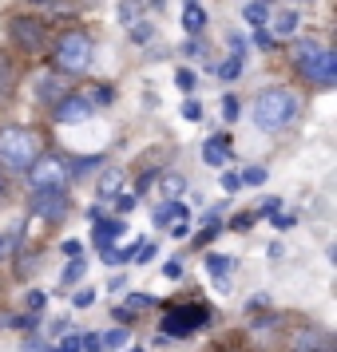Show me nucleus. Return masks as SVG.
Returning a JSON list of instances; mask_svg holds the SVG:
<instances>
[{
    "label": "nucleus",
    "instance_id": "obj_1",
    "mask_svg": "<svg viewBox=\"0 0 337 352\" xmlns=\"http://www.w3.org/2000/svg\"><path fill=\"white\" fill-rule=\"evenodd\" d=\"M298 115H302V99L294 96L289 87H262L250 103V119H254V127L262 135H282L298 123Z\"/></svg>",
    "mask_w": 337,
    "mask_h": 352
},
{
    "label": "nucleus",
    "instance_id": "obj_2",
    "mask_svg": "<svg viewBox=\"0 0 337 352\" xmlns=\"http://www.w3.org/2000/svg\"><path fill=\"white\" fill-rule=\"evenodd\" d=\"M294 67L314 87H321V91H329L337 83V52L318 44V40H309V36L305 40H294Z\"/></svg>",
    "mask_w": 337,
    "mask_h": 352
},
{
    "label": "nucleus",
    "instance_id": "obj_3",
    "mask_svg": "<svg viewBox=\"0 0 337 352\" xmlns=\"http://www.w3.org/2000/svg\"><path fill=\"white\" fill-rule=\"evenodd\" d=\"M36 155H40V135L32 127H20V123L0 127V170L24 175L36 162Z\"/></svg>",
    "mask_w": 337,
    "mask_h": 352
},
{
    "label": "nucleus",
    "instance_id": "obj_4",
    "mask_svg": "<svg viewBox=\"0 0 337 352\" xmlns=\"http://www.w3.org/2000/svg\"><path fill=\"white\" fill-rule=\"evenodd\" d=\"M92 56H96V44L83 28H68L52 40V64L60 76H83L92 67Z\"/></svg>",
    "mask_w": 337,
    "mask_h": 352
},
{
    "label": "nucleus",
    "instance_id": "obj_5",
    "mask_svg": "<svg viewBox=\"0 0 337 352\" xmlns=\"http://www.w3.org/2000/svg\"><path fill=\"white\" fill-rule=\"evenodd\" d=\"M32 190H68L72 182V166L64 155H36V162L24 170Z\"/></svg>",
    "mask_w": 337,
    "mask_h": 352
},
{
    "label": "nucleus",
    "instance_id": "obj_6",
    "mask_svg": "<svg viewBox=\"0 0 337 352\" xmlns=\"http://www.w3.org/2000/svg\"><path fill=\"white\" fill-rule=\"evenodd\" d=\"M8 36L20 52H40L48 44V24L36 16H12L8 20Z\"/></svg>",
    "mask_w": 337,
    "mask_h": 352
},
{
    "label": "nucleus",
    "instance_id": "obj_7",
    "mask_svg": "<svg viewBox=\"0 0 337 352\" xmlns=\"http://www.w3.org/2000/svg\"><path fill=\"white\" fill-rule=\"evenodd\" d=\"M210 320L207 305H183L178 313H167L163 317V336H191L194 329H203Z\"/></svg>",
    "mask_w": 337,
    "mask_h": 352
},
{
    "label": "nucleus",
    "instance_id": "obj_8",
    "mask_svg": "<svg viewBox=\"0 0 337 352\" xmlns=\"http://www.w3.org/2000/svg\"><path fill=\"white\" fill-rule=\"evenodd\" d=\"M52 119L56 123H64V127H76V123H88L92 119V99H83V96H60L56 103H52Z\"/></svg>",
    "mask_w": 337,
    "mask_h": 352
},
{
    "label": "nucleus",
    "instance_id": "obj_9",
    "mask_svg": "<svg viewBox=\"0 0 337 352\" xmlns=\"http://www.w3.org/2000/svg\"><path fill=\"white\" fill-rule=\"evenodd\" d=\"M32 214L44 222H60L68 214V190H32Z\"/></svg>",
    "mask_w": 337,
    "mask_h": 352
},
{
    "label": "nucleus",
    "instance_id": "obj_10",
    "mask_svg": "<svg viewBox=\"0 0 337 352\" xmlns=\"http://www.w3.org/2000/svg\"><path fill=\"white\" fill-rule=\"evenodd\" d=\"M60 96H68L64 76H60V72H44V76L36 80V99H40V103H56Z\"/></svg>",
    "mask_w": 337,
    "mask_h": 352
},
{
    "label": "nucleus",
    "instance_id": "obj_11",
    "mask_svg": "<svg viewBox=\"0 0 337 352\" xmlns=\"http://www.w3.org/2000/svg\"><path fill=\"white\" fill-rule=\"evenodd\" d=\"M226 159H234L230 139H226V135H210L207 143H203V162H207V166H223Z\"/></svg>",
    "mask_w": 337,
    "mask_h": 352
},
{
    "label": "nucleus",
    "instance_id": "obj_12",
    "mask_svg": "<svg viewBox=\"0 0 337 352\" xmlns=\"http://www.w3.org/2000/svg\"><path fill=\"white\" fill-rule=\"evenodd\" d=\"M92 226H96V230H92V241H96V245H108V241L127 234V222H123V218H96Z\"/></svg>",
    "mask_w": 337,
    "mask_h": 352
},
{
    "label": "nucleus",
    "instance_id": "obj_13",
    "mask_svg": "<svg viewBox=\"0 0 337 352\" xmlns=\"http://www.w3.org/2000/svg\"><path fill=\"white\" fill-rule=\"evenodd\" d=\"M191 218V210L183 206L178 198H171V202H163L159 210H155V226H171V222H187Z\"/></svg>",
    "mask_w": 337,
    "mask_h": 352
},
{
    "label": "nucleus",
    "instance_id": "obj_14",
    "mask_svg": "<svg viewBox=\"0 0 337 352\" xmlns=\"http://www.w3.org/2000/svg\"><path fill=\"white\" fill-rule=\"evenodd\" d=\"M266 24L274 28L270 36H298V12H294V8H286V12H274V16H266Z\"/></svg>",
    "mask_w": 337,
    "mask_h": 352
},
{
    "label": "nucleus",
    "instance_id": "obj_15",
    "mask_svg": "<svg viewBox=\"0 0 337 352\" xmlns=\"http://www.w3.org/2000/svg\"><path fill=\"white\" fill-rule=\"evenodd\" d=\"M230 270H234V261H230V257H218V254L207 257V273L218 281V289H230V281H226V273H230Z\"/></svg>",
    "mask_w": 337,
    "mask_h": 352
},
{
    "label": "nucleus",
    "instance_id": "obj_16",
    "mask_svg": "<svg viewBox=\"0 0 337 352\" xmlns=\"http://www.w3.org/2000/svg\"><path fill=\"white\" fill-rule=\"evenodd\" d=\"M183 28L191 36H198L203 28H207V12L198 8V4H187V12H183Z\"/></svg>",
    "mask_w": 337,
    "mask_h": 352
},
{
    "label": "nucleus",
    "instance_id": "obj_17",
    "mask_svg": "<svg viewBox=\"0 0 337 352\" xmlns=\"http://www.w3.org/2000/svg\"><path fill=\"white\" fill-rule=\"evenodd\" d=\"M119 190H123V170H108L99 178V198H115Z\"/></svg>",
    "mask_w": 337,
    "mask_h": 352
},
{
    "label": "nucleus",
    "instance_id": "obj_18",
    "mask_svg": "<svg viewBox=\"0 0 337 352\" xmlns=\"http://www.w3.org/2000/svg\"><path fill=\"white\" fill-rule=\"evenodd\" d=\"M143 20V8H139V0H119V24L131 28V24H139Z\"/></svg>",
    "mask_w": 337,
    "mask_h": 352
},
{
    "label": "nucleus",
    "instance_id": "obj_19",
    "mask_svg": "<svg viewBox=\"0 0 337 352\" xmlns=\"http://www.w3.org/2000/svg\"><path fill=\"white\" fill-rule=\"evenodd\" d=\"M242 67H246V56H238V52H234V56H230L226 64H218L214 72H218L223 80H238V76H242Z\"/></svg>",
    "mask_w": 337,
    "mask_h": 352
},
{
    "label": "nucleus",
    "instance_id": "obj_20",
    "mask_svg": "<svg viewBox=\"0 0 337 352\" xmlns=\"http://www.w3.org/2000/svg\"><path fill=\"white\" fill-rule=\"evenodd\" d=\"M83 273H88V257L76 254L72 261H68V270H64V285H76V281H80Z\"/></svg>",
    "mask_w": 337,
    "mask_h": 352
},
{
    "label": "nucleus",
    "instance_id": "obj_21",
    "mask_svg": "<svg viewBox=\"0 0 337 352\" xmlns=\"http://www.w3.org/2000/svg\"><path fill=\"white\" fill-rule=\"evenodd\" d=\"M242 16L250 20L254 28H262V24H266V16H270V12H266V4H262V0H250V4L242 8Z\"/></svg>",
    "mask_w": 337,
    "mask_h": 352
},
{
    "label": "nucleus",
    "instance_id": "obj_22",
    "mask_svg": "<svg viewBox=\"0 0 337 352\" xmlns=\"http://www.w3.org/2000/svg\"><path fill=\"white\" fill-rule=\"evenodd\" d=\"M123 344H127V329H112L99 336V349H123Z\"/></svg>",
    "mask_w": 337,
    "mask_h": 352
},
{
    "label": "nucleus",
    "instance_id": "obj_23",
    "mask_svg": "<svg viewBox=\"0 0 337 352\" xmlns=\"http://www.w3.org/2000/svg\"><path fill=\"white\" fill-rule=\"evenodd\" d=\"M155 305V297L151 293H131L127 301H123V309H131V313H143V309H151Z\"/></svg>",
    "mask_w": 337,
    "mask_h": 352
},
{
    "label": "nucleus",
    "instance_id": "obj_24",
    "mask_svg": "<svg viewBox=\"0 0 337 352\" xmlns=\"http://www.w3.org/2000/svg\"><path fill=\"white\" fill-rule=\"evenodd\" d=\"M238 178H242V186H262V182H266V170H262V166H246Z\"/></svg>",
    "mask_w": 337,
    "mask_h": 352
},
{
    "label": "nucleus",
    "instance_id": "obj_25",
    "mask_svg": "<svg viewBox=\"0 0 337 352\" xmlns=\"http://www.w3.org/2000/svg\"><path fill=\"white\" fill-rule=\"evenodd\" d=\"M127 32H131V40H135V44H147V40H151V36H155V28H151V24H147V20H139V24H131Z\"/></svg>",
    "mask_w": 337,
    "mask_h": 352
},
{
    "label": "nucleus",
    "instance_id": "obj_26",
    "mask_svg": "<svg viewBox=\"0 0 337 352\" xmlns=\"http://www.w3.org/2000/svg\"><path fill=\"white\" fill-rule=\"evenodd\" d=\"M163 190L171 194V198H178V194L187 190V178H183V175H167V178H163Z\"/></svg>",
    "mask_w": 337,
    "mask_h": 352
},
{
    "label": "nucleus",
    "instance_id": "obj_27",
    "mask_svg": "<svg viewBox=\"0 0 337 352\" xmlns=\"http://www.w3.org/2000/svg\"><path fill=\"white\" fill-rule=\"evenodd\" d=\"M175 83H178V91H194V83H198V80H194L191 67H178V72H175Z\"/></svg>",
    "mask_w": 337,
    "mask_h": 352
},
{
    "label": "nucleus",
    "instance_id": "obj_28",
    "mask_svg": "<svg viewBox=\"0 0 337 352\" xmlns=\"http://www.w3.org/2000/svg\"><path fill=\"white\" fill-rule=\"evenodd\" d=\"M99 155H92V159H76V162H68V166H72V175H88V170H96L99 166Z\"/></svg>",
    "mask_w": 337,
    "mask_h": 352
},
{
    "label": "nucleus",
    "instance_id": "obj_29",
    "mask_svg": "<svg viewBox=\"0 0 337 352\" xmlns=\"http://www.w3.org/2000/svg\"><path fill=\"white\" fill-rule=\"evenodd\" d=\"M183 119H187V123H198V119H203V107H198L194 99H187V103H183Z\"/></svg>",
    "mask_w": 337,
    "mask_h": 352
},
{
    "label": "nucleus",
    "instance_id": "obj_30",
    "mask_svg": "<svg viewBox=\"0 0 337 352\" xmlns=\"http://www.w3.org/2000/svg\"><path fill=\"white\" fill-rule=\"evenodd\" d=\"M24 301H28V313H40V309H44V305H48V297H44V293H40V289H32V293H28V297H24Z\"/></svg>",
    "mask_w": 337,
    "mask_h": 352
},
{
    "label": "nucleus",
    "instance_id": "obj_31",
    "mask_svg": "<svg viewBox=\"0 0 337 352\" xmlns=\"http://www.w3.org/2000/svg\"><path fill=\"white\" fill-rule=\"evenodd\" d=\"M223 190H226V194L242 190V178H238V170H226V175H223Z\"/></svg>",
    "mask_w": 337,
    "mask_h": 352
},
{
    "label": "nucleus",
    "instance_id": "obj_32",
    "mask_svg": "<svg viewBox=\"0 0 337 352\" xmlns=\"http://www.w3.org/2000/svg\"><path fill=\"white\" fill-rule=\"evenodd\" d=\"M80 352H99V333H80Z\"/></svg>",
    "mask_w": 337,
    "mask_h": 352
},
{
    "label": "nucleus",
    "instance_id": "obj_33",
    "mask_svg": "<svg viewBox=\"0 0 337 352\" xmlns=\"http://www.w3.org/2000/svg\"><path fill=\"white\" fill-rule=\"evenodd\" d=\"M163 277H171V281H178V277H183V261H178V257H171V261L163 265Z\"/></svg>",
    "mask_w": 337,
    "mask_h": 352
},
{
    "label": "nucleus",
    "instance_id": "obj_34",
    "mask_svg": "<svg viewBox=\"0 0 337 352\" xmlns=\"http://www.w3.org/2000/svg\"><path fill=\"white\" fill-rule=\"evenodd\" d=\"M226 44H230V52L246 56V36H242V32H230V36H226Z\"/></svg>",
    "mask_w": 337,
    "mask_h": 352
},
{
    "label": "nucleus",
    "instance_id": "obj_35",
    "mask_svg": "<svg viewBox=\"0 0 337 352\" xmlns=\"http://www.w3.org/2000/svg\"><path fill=\"white\" fill-rule=\"evenodd\" d=\"M223 115L230 119V123L238 119V99H234V96H226V99H223Z\"/></svg>",
    "mask_w": 337,
    "mask_h": 352
},
{
    "label": "nucleus",
    "instance_id": "obj_36",
    "mask_svg": "<svg viewBox=\"0 0 337 352\" xmlns=\"http://www.w3.org/2000/svg\"><path fill=\"white\" fill-rule=\"evenodd\" d=\"M92 301H96V293H92V289H80V293L72 297V305H76V309H88Z\"/></svg>",
    "mask_w": 337,
    "mask_h": 352
},
{
    "label": "nucleus",
    "instance_id": "obj_37",
    "mask_svg": "<svg viewBox=\"0 0 337 352\" xmlns=\"http://www.w3.org/2000/svg\"><path fill=\"white\" fill-rule=\"evenodd\" d=\"M278 210H282V202H278V198H266V202L258 206V214H262V218H274Z\"/></svg>",
    "mask_w": 337,
    "mask_h": 352
},
{
    "label": "nucleus",
    "instance_id": "obj_38",
    "mask_svg": "<svg viewBox=\"0 0 337 352\" xmlns=\"http://www.w3.org/2000/svg\"><path fill=\"white\" fill-rule=\"evenodd\" d=\"M8 87H12V67H8L4 60H0V96H4Z\"/></svg>",
    "mask_w": 337,
    "mask_h": 352
},
{
    "label": "nucleus",
    "instance_id": "obj_39",
    "mask_svg": "<svg viewBox=\"0 0 337 352\" xmlns=\"http://www.w3.org/2000/svg\"><path fill=\"white\" fill-rule=\"evenodd\" d=\"M187 56H194V60H203V56H207V48H203V44H198V36H194V40H187Z\"/></svg>",
    "mask_w": 337,
    "mask_h": 352
},
{
    "label": "nucleus",
    "instance_id": "obj_40",
    "mask_svg": "<svg viewBox=\"0 0 337 352\" xmlns=\"http://www.w3.org/2000/svg\"><path fill=\"white\" fill-rule=\"evenodd\" d=\"M254 44H258V48H274V36L266 32V24H262V28H258V36H254Z\"/></svg>",
    "mask_w": 337,
    "mask_h": 352
},
{
    "label": "nucleus",
    "instance_id": "obj_41",
    "mask_svg": "<svg viewBox=\"0 0 337 352\" xmlns=\"http://www.w3.org/2000/svg\"><path fill=\"white\" fill-rule=\"evenodd\" d=\"M115 99V91L108 87V83H99V91H96V103H112Z\"/></svg>",
    "mask_w": 337,
    "mask_h": 352
},
{
    "label": "nucleus",
    "instance_id": "obj_42",
    "mask_svg": "<svg viewBox=\"0 0 337 352\" xmlns=\"http://www.w3.org/2000/svg\"><path fill=\"white\" fill-rule=\"evenodd\" d=\"M230 226H234V230H250V226H254V214H238Z\"/></svg>",
    "mask_w": 337,
    "mask_h": 352
},
{
    "label": "nucleus",
    "instance_id": "obj_43",
    "mask_svg": "<svg viewBox=\"0 0 337 352\" xmlns=\"http://www.w3.org/2000/svg\"><path fill=\"white\" fill-rule=\"evenodd\" d=\"M64 352H80V333H72V336H64V344H60Z\"/></svg>",
    "mask_w": 337,
    "mask_h": 352
},
{
    "label": "nucleus",
    "instance_id": "obj_44",
    "mask_svg": "<svg viewBox=\"0 0 337 352\" xmlns=\"http://www.w3.org/2000/svg\"><path fill=\"white\" fill-rule=\"evenodd\" d=\"M64 254H68V257H76V254H83V241H76V238H68V241H64Z\"/></svg>",
    "mask_w": 337,
    "mask_h": 352
},
{
    "label": "nucleus",
    "instance_id": "obj_45",
    "mask_svg": "<svg viewBox=\"0 0 337 352\" xmlns=\"http://www.w3.org/2000/svg\"><path fill=\"white\" fill-rule=\"evenodd\" d=\"M115 206H119L123 214H127V210L135 206V194H119V198H115Z\"/></svg>",
    "mask_w": 337,
    "mask_h": 352
},
{
    "label": "nucleus",
    "instance_id": "obj_46",
    "mask_svg": "<svg viewBox=\"0 0 337 352\" xmlns=\"http://www.w3.org/2000/svg\"><path fill=\"white\" fill-rule=\"evenodd\" d=\"M108 289H112V293H123V289H127V277H119V273H115L112 281H108Z\"/></svg>",
    "mask_w": 337,
    "mask_h": 352
},
{
    "label": "nucleus",
    "instance_id": "obj_47",
    "mask_svg": "<svg viewBox=\"0 0 337 352\" xmlns=\"http://www.w3.org/2000/svg\"><path fill=\"white\" fill-rule=\"evenodd\" d=\"M112 317L119 320V324H127V320L135 317V313H131V309H123V305H119V309H112Z\"/></svg>",
    "mask_w": 337,
    "mask_h": 352
},
{
    "label": "nucleus",
    "instance_id": "obj_48",
    "mask_svg": "<svg viewBox=\"0 0 337 352\" xmlns=\"http://www.w3.org/2000/svg\"><path fill=\"white\" fill-rule=\"evenodd\" d=\"M266 257H270V261H278V257H282V241H270V250H266Z\"/></svg>",
    "mask_w": 337,
    "mask_h": 352
},
{
    "label": "nucleus",
    "instance_id": "obj_49",
    "mask_svg": "<svg viewBox=\"0 0 337 352\" xmlns=\"http://www.w3.org/2000/svg\"><path fill=\"white\" fill-rule=\"evenodd\" d=\"M171 234L175 238H187V222H171Z\"/></svg>",
    "mask_w": 337,
    "mask_h": 352
},
{
    "label": "nucleus",
    "instance_id": "obj_50",
    "mask_svg": "<svg viewBox=\"0 0 337 352\" xmlns=\"http://www.w3.org/2000/svg\"><path fill=\"white\" fill-rule=\"evenodd\" d=\"M24 352H48V349H44L40 340H24Z\"/></svg>",
    "mask_w": 337,
    "mask_h": 352
},
{
    "label": "nucleus",
    "instance_id": "obj_51",
    "mask_svg": "<svg viewBox=\"0 0 337 352\" xmlns=\"http://www.w3.org/2000/svg\"><path fill=\"white\" fill-rule=\"evenodd\" d=\"M0 257H8V238L0 234Z\"/></svg>",
    "mask_w": 337,
    "mask_h": 352
},
{
    "label": "nucleus",
    "instance_id": "obj_52",
    "mask_svg": "<svg viewBox=\"0 0 337 352\" xmlns=\"http://www.w3.org/2000/svg\"><path fill=\"white\" fill-rule=\"evenodd\" d=\"M0 198H4V178H0Z\"/></svg>",
    "mask_w": 337,
    "mask_h": 352
},
{
    "label": "nucleus",
    "instance_id": "obj_53",
    "mask_svg": "<svg viewBox=\"0 0 337 352\" xmlns=\"http://www.w3.org/2000/svg\"><path fill=\"white\" fill-rule=\"evenodd\" d=\"M32 4H52V0H32Z\"/></svg>",
    "mask_w": 337,
    "mask_h": 352
},
{
    "label": "nucleus",
    "instance_id": "obj_54",
    "mask_svg": "<svg viewBox=\"0 0 337 352\" xmlns=\"http://www.w3.org/2000/svg\"><path fill=\"white\" fill-rule=\"evenodd\" d=\"M48 352H64V349H48Z\"/></svg>",
    "mask_w": 337,
    "mask_h": 352
},
{
    "label": "nucleus",
    "instance_id": "obj_55",
    "mask_svg": "<svg viewBox=\"0 0 337 352\" xmlns=\"http://www.w3.org/2000/svg\"><path fill=\"white\" fill-rule=\"evenodd\" d=\"M187 4H198V0H187Z\"/></svg>",
    "mask_w": 337,
    "mask_h": 352
},
{
    "label": "nucleus",
    "instance_id": "obj_56",
    "mask_svg": "<svg viewBox=\"0 0 337 352\" xmlns=\"http://www.w3.org/2000/svg\"><path fill=\"white\" fill-rule=\"evenodd\" d=\"M131 352H143V349H131Z\"/></svg>",
    "mask_w": 337,
    "mask_h": 352
},
{
    "label": "nucleus",
    "instance_id": "obj_57",
    "mask_svg": "<svg viewBox=\"0 0 337 352\" xmlns=\"http://www.w3.org/2000/svg\"><path fill=\"white\" fill-rule=\"evenodd\" d=\"M294 4H302V0H294Z\"/></svg>",
    "mask_w": 337,
    "mask_h": 352
},
{
    "label": "nucleus",
    "instance_id": "obj_58",
    "mask_svg": "<svg viewBox=\"0 0 337 352\" xmlns=\"http://www.w3.org/2000/svg\"><path fill=\"white\" fill-rule=\"evenodd\" d=\"M262 4H270V0H262Z\"/></svg>",
    "mask_w": 337,
    "mask_h": 352
}]
</instances>
